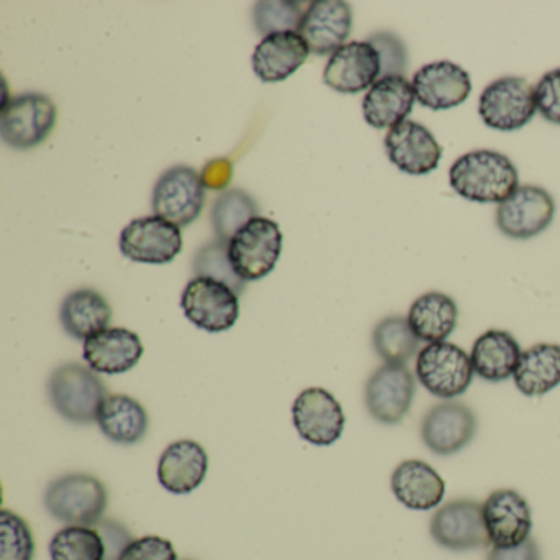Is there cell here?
I'll return each instance as SVG.
<instances>
[{"instance_id":"cell-1","label":"cell","mask_w":560,"mask_h":560,"mask_svg":"<svg viewBox=\"0 0 560 560\" xmlns=\"http://www.w3.org/2000/svg\"><path fill=\"white\" fill-rule=\"evenodd\" d=\"M452 189L480 205H501L520 186L514 163L494 150H474L455 160L448 170Z\"/></svg>"},{"instance_id":"cell-2","label":"cell","mask_w":560,"mask_h":560,"mask_svg":"<svg viewBox=\"0 0 560 560\" xmlns=\"http://www.w3.org/2000/svg\"><path fill=\"white\" fill-rule=\"evenodd\" d=\"M107 388L90 366L65 363L48 380V398L55 411L73 422L90 425L97 422L101 406L106 401Z\"/></svg>"},{"instance_id":"cell-3","label":"cell","mask_w":560,"mask_h":560,"mask_svg":"<svg viewBox=\"0 0 560 560\" xmlns=\"http://www.w3.org/2000/svg\"><path fill=\"white\" fill-rule=\"evenodd\" d=\"M109 504L106 485L90 474L61 475L45 491V508L70 526H96Z\"/></svg>"},{"instance_id":"cell-4","label":"cell","mask_w":560,"mask_h":560,"mask_svg":"<svg viewBox=\"0 0 560 560\" xmlns=\"http://www.w3.org/2000/svg\"><path fill=\"white\" fill-rule=\"evenodd\" d=\"M283 250L280 225L268 218L252 219L229 242V257L244 281H258L270 275Z\"/></svg>"},{"instance_id":"cell-5","label":"cell","mask_w":560,"mask_h":560,"mask_svg":"<svg viewBox=\"0 0 560 560\" xmlns=\"http://www.w3.org/2000/svg\"><path fill=\"white\" fill-rule=\"evenodd\" d=\"M474 375L470 355L455 343H428L416 359V378L435 398H458Z\"/></svg>"},{"instance_id":"cell-6","label":"cell","mask_w":560,"mask_h":560,"mask_svg":"<svg viewBox=\"0 0 560 560\" xmlns=\"http://www.w3.org/2000/svg\"><path fill=\"white\" fill-rule=\"evenodd\" d=\"M57 126V106L45 94L12 97L0 113V136L15 150H31L44 143Z\"/></svg>"},{"instance_id":"cell-7","label":"cell","mask_w":560,"mask_h":560,"mask_svg":"<svg viewBox=\"0 0 560 560\" xmlns=\"http://www.w3.org/2000/svg\"><path fill=\"white\" fill-rule=\"evenodd\" d=\"M534 88L523 78L504 77L485 88L478 114L485 126L500 132L523 129L536 114Z\"/></svg>"},{"instance_id":"cell-8","label":"cell","mask_w":560,"mask_h":560,"mask_svg":"<svg viewBox=\"0 0 560 560\" xmlns=\"http://www.w3.org/2000/svg\"><path fill=\"white\" fill-rule=\"evenodd\" d=\"M182 307L196 327L212 334L232 329L241 316L238 294L212 278H192L183 291Z\"/></svg>"},{"instance_id":"cell-9","label":"cell","mask_w":560,"mask_h":560,"mask_svg":"<svg viewBox=\"0 0 560 560\" xmlns=\"http://www.w3.org/2000/svg\"><path fill=\"white\" fill-rule=\"evenodd\" d=\"M205 201V183L191 166L166 170L153 189V212L176 228L191 225L201 215Z\"/></svg>"},{"instance_id":"cell-10","label":"cell","mask_w":560,"mask_h":560,"mask_svg":"<svg viewBox=\"0 0 560 560\" xmlns=\"http://www.w3.org/2000/svg\"><path fill=\"white\" fill-rule=\"evenodd\" d=\"M556 202L540 186H517L497 209V225L501 234L514 241H527L542 234L553 221Z\"/></svg>"},{"instance_id":"cell-11","label":"cell","mask_w":560,"mask_h":560,"mask_svg":"<svg viewBox=\"0 0 560 560\" xmlns=\"http://www.w3.org/2000/svg\"><path fill=\"white\" fill-rule=\"evenodd\" d=\"M416 395V380L406 365L376 369L365 385V406L380 424H399L408 416Z\"/></svg>"},{"instance_id":"cell-12","label":"cell","mask_w":560,"mask_h":560,"mask_svg":"<svg viewBox=\"0 0 560 560\" xmlns=\"http://www.w3.org/2000/svg\"><path fill=\"white\" fill-rule=\"evenodd\" d=\"M124 257L139 264L165 265L183 250V235L172 222L150 215L130 222L119 242Z\"/></svg>"},{"instance_id":"cell-13","label":"cell","mask_w":560,"mask_h":560,"mask_svg":"<svg viewBox=\"0 0 560 560\" xmlns=\"http://www.w3.org/2000/svg\"><path fill=\"white\" fill-rule=\"evenodd\" d=\"M293 424L310 444L327 447L342 438L346 415L332 393L324 388H307L294 399Z\"/></svg>"},{"instance_id":"cell-14","label":"cell","mask_w":560,"mask_h":560,"mask_svg":"<svg viewBox=\"0 0 560 560\" xmlns=\"http://www.w3.org/2000/svg\"><path fill=\"white\" fill-rule=\"evenodd\" d=\"M432 539L455 552L478 549L490 544L485 529L481 504L474 500L448 501L431 520Z\"/></svg>"},{"instance_id":"cell-15","label":"cell","mask_w":560,"mask_h":560,"mask_svg":"<svg viewBox=\"0 0 560 560\" xmlns=\"http://www.w3.org/2000/svg\"><path fill=\"white\" fill-rule=\"evenodd\" d=\"M385 149L389 162L399 172L411 176L429 175L442 159V147L431 130L415 120H405L389 129Z\"/></svg>"},{"instance_id":"cell-16","label":"cell","mask_w":560,"mask_h":560,"mask_svg":"<svg viewBox=\"0 0 560 560\" xmlns=\"http://www.w3.org/2000/svg\"><path fill=\"white\" fill-rule=\"evenodd\" d=\"M477 428V416L468 406L445 401L424 416L421 438L425 447L434 454L454 455L474 441Z\"/></svg>"},{"instance_id":"cell-17","label":"cell","mask_w":560,"mask_h":560,"mask_svg":"<svg viewBox=\"0 0 560 560\" xmlns=\"http://www.w3.org/2000/svg\"><path fill=\"white\" fill-rule=\"evenodd\" d=\"M485 529L491 547L520 546L530 537L533 514L529 504L514 490H497L481 504Z\"/></svg>"},{"instance_id":"cell-18","label":"cell","mask_w":560,"mask_h":560,"mask_svg":"<svg viewBox=\"0 0 560 560\" xmlns=\"http://www.w3.org/2000/svg\"><path fill=\"white\" fill-rule=\"evenodd\" d=\"M382 77L378 51L369 42H350L327 61L324 83L342 94L370 90Z\"/></svg>"},{"instance_id":"cell-19","label":"cell","mask_w":560,"mask_h":560,"mask_svg":"<svg viewBox=\"0 0 560 560\" xmlns=\"http://www.w3.org/2000/svg\"><path fill=\"white\" fill-rule=\"evenodd\" d=\"M352 9L342 0H316L307 9L298 34L306 40L311 54L332 57L346 45L352 32Z\"/></svg>"},{"instance_id":"cell-20","label":"cell","mask_w":560,"mask_h":560,"mask_svg":"<svg viewBox=\"0 0 560 560\" xmlns=\"http://www.w3.org/2000/svg\"><path fill=\"white\" fill-rule=\"evenodd\" d=\"M411 84L418 103L431 110L454 109L471 94L470 74L452 61L424 65Z\"/></svg>"},{"instance_id":"cell-21","label":"cell","mask_w":560,"mask_h":560,"mask_svg":"<svg viewBox=\"0 0 560 560\" xmlns=\"http://www.w3.org/2000/svg\"><path fill=\"white\" fill-rule=\"evenodd\" d=\"M143 343L132 330L109 327L84 340L83 357L90 369L106 375L129 372L143 355Z\"/></svg>"},{"instance_id":"cell-22","label":"cell","mask_w":560,"mask_h":560,"mask_svg":"<svg viewBox=\"0 0 560 560\" xmlns=\"http://www.w3.org/2000/svg\"><path fill=\"white\" fill-rule=\"evenodd\" d=\"M208 468L205 447L191 439H182L163 451L159 460V481L170 493L188 494L201 487Z\"/></svg>"},{"instance_id":"cell-23","label":"cell","mask_w":560,"mask_h":560,"mask_svg":"<svg viewBox=\"0 0 560 560\" xmlns=\"http://www.w3.org/2000/svg\"><path fill=\"white\" fill-rule=\"evenodd\" d=\"M306 40L298 32L268 35L255 48L252 67L264 83H281L293 77L310 57Z\"/></svg>"},{"instance_id":"cell-24","label":"cell","mask_w":560,"mask_h":560,"mask_svg":"<svg viewBox=\"0 0 560 560\" xmlns=\"http://www.w3.org/2000/svg\"><path fill=\"white\" fill-rule=\"evenodd\" d=\"M416 101L406 77L380 78L363 97V117L373 129H393L408 120Z\"/></svg>"},{"instance_id":"cell-25","label":"cell","mask_w":560,"mask_h":560,"mask_svg":"<svg viewBox=\"0 0 560 560\" xmlns=\"http://www.w3.org/2000/svg\"><path fill=\"white\" fill-rule=\"evenodd\" d=\"M392 490L409 510L429 511L444 500L445 483L425 462L405 460L393 471Z\"/></svg>"},{"instance_id":"cell-26","label":"cell","mask_w":560,"mask_h":560,"mask_svg":"<svg viewBox=\"0 0 560 560\" xmlns=\"http://www.w3.org/2000/svg\"><path fill=\"white\" fill-rule=\"evenodd\" d=\"M521 350L517 340L506 330H487L475 340L470 359L474 372L485 382L500 383L510 378L520 365Z\"/></svg>"},{"instance_id":"cell-27","label":"cell","mask_w":560,"mask_h":560,"mask_svg":"<svg viewBox=\"0 0 560 560\" xmlns=\"http://www.w3.org/2000/svg\"><path fill=\"white\" fill-rule=\"evenodd\" d=\"M97 424L109 441L120 445L139 444L150 428L149 412L129 395H109L101 406Z\"/></svg>"},{"instance_id":"cell-28","label":"cell","mask_w":560,"mask_h":560,"mask_svg":"<svg viewBox=\"0 0 560 560\" xmlns=\"http://www.w3.org/2000/svg\"><path fill=\"white\" fill-rule=\"evenodd\" d=\"M60 319L63 329L78 340H88L109 329L113 307L109 301L91 288L73 291L61 304Z\"/></svg>"},{"instance_id":"cell-29","label":"cell","mask_w":560,"mask_h":560,"mask_svg":"<svg viewBox=\"0 0 560 560\" xmlns=\"http://www.w3.org/2000/svg\"><path fill=\"white\" fill-rule=\"evenodd\" d=\"M513 378L516 388L529 398L552 392L560 385V346L536 343L524 350Z\"/></svg>"},{"instance_id":"cell-30","label":"cell","mask_w":560,"mask_h":560,"mask_svg":"<svg viewBox=\"0 0 560 560\" xmlns=\"http://www.w3.org/2000/svg\"><path fill=\"white\" fill-rule=\"evenodd\" d=\"M457 303L447 294L431 291L412 303L408 320L419 340L445 342L457 327Z\"/></svg>"},{"instance_id":"cell-31","label":"cell","mask_w":560,"mask_h":560,"mask_svg":"<svg viewBox=\"0 0 560 560\" xmlns=\"http://www.w3.org/2000/svg\"><path fill=\"white\" fill-rule=\"evenodd\" d=\"M419 342L408 317L392 316L380 320L373 330V349L392 365H406L419 353Z\"/></svg>"},{"instance_id":"cell-32","label":"cell","mask_w":560,"mask_h":560,"mask_svg":"<svg viewBox=\"0 0 560 560\" xmlns=\"http://www.w3.org/2000/svg\"><path fill=\"white\" fill-rule=\"evenodd\" d=\"M255 218H258L257 202L244 189L222 192L212 206V229L218 235V241L225 244Z\"/></svg>"},{"instance_id":"cell-33","label":"cell","mask_w":560,"mask_h":560,"mask_svg":"<svg viewBox=\"0 0 560 560\" xmlns=\"http://www.w3.org/2000/svg\"><path fill=\"white\" fill-rule=\"evenodd\" d=\"M51 560H106V544L93 526H67L50 540Z\"/></svg>"},{"instance_id":"cell-34","label":"cell","mask_w":560,"mask_h":560,"mask_svg":"<svg viewBox=\"0 0 560 560\" xmlns=\"http://www.w3.org/2000/svg\"><path fill=\"white\" fill-rule=\"evenodd\" d=\"M192 270L196 277L212 278L231 287L241 296L247 281L238 277L229 257V244L221 241L209 242L202 245L192 260Z\"/></svg>"},{"instance_id":"cell-35","label":"cell","mask_w":560,"mask_h":560,"mask_svg":"<svg viewBox=\"0 0 560 560\" xmlns=\"http://www.w3.org/2000/svg\"><path fill=\"white\" fill-rule=\"evenodd\" d=\"M35 540L24 517L0 511V560H34Z\"/></svg>"},{"instance_id":"cell-36","label":"cell","mask_w":560,"mask_h":560,"mask_svg":"<svg viewBox=\"0 0 560 560\" xmlns=\"http://www.w3.org/2000/svg\"><path fill=\"white\" fill-rule=\"evenodd\" d=\"M306 12L301 9L300 2L290 0H265L255 5L254 22L261 35L281 34V32L300 31Z\"/></svg>"},{"instance_id":"cell-37","label":"cell","mask_w":560,"mask_h":560,"mask_svg":"<svg viewBox=\"0 0 560 560\" xmlns=\"http://www.w3.org/2000/svg\"><path fill=\"white\" fill-rule=\"evenodd\" d=\"M366 42L378 51L382 63L380 78L405 77L409 63L408 48L398 35L393 32H376Z\"/></svg>"},{"instance_id":"cell-38","label":"cell","mask_w":560,"mask_h":560,"mask_svg":"<svg viewBox=\"0 0 560 560\" xmlns=\"http://www.w3.org/2000/svg\"><path fill=\"white\" fill-rule=\"evenodd\" d=\"M536 107L547 122L560 126V68L540 78L534 88Z\"/></svg>"},{"instance_id":"cell-39","label":"cell","mask_w":560,"mask_h":560,"mask_svg":"<svg viewBox=\"0 0 560 560\" xmlns=\"http://www.w3.org/2000/svg\"><path fill=\"white\" fill-rule=\"evenodd\" d=\"M119 560H178L172 540L160 536H145L133 539L124 549Z\"/></svg>"},{"instance_id":"cell-40","label":"cell","mask_w":560,"mask_h":560,"mask_svg":"<svg viewBox=\"0 0 560 560\" xmlns=\"http://www.w3.org/2000/svg\"><path fill=\"white\" fill-rule=\"evenodd\" d=\"M96 529L100 530L106 544V560H119L124 549L133 540L127 527L117 521H101Z\"/></svg>"},{"instance_id":"cell-41","label":"cell","mask_w":560,"mask_h":560,"mask_svg":"<svg viewBox=\"0 0 560 560\" xmlns=\"http://www.w3.org/2000/svg\"><path fill=\"white\" fill-rule=\"evenodd\" d=\"M488 560H540V549L533 537H527L520 546L506 547V549L491 547Z\"/></svg>"},{"instance_id":"cell-42","label":"cell","mask_w":560,"mask_h":560,"mask_svg":"<svg viewBox=\"0 0 560 560\" xmlns=\"http://www.w3.org/2000/svg\"><path fill=\"white\" fill-rule=\"evenodd\" d=\"M232 176V166L228 160H215L206 166L205 173L201 178L205 186L211 189H222L229 185Z\"/></svg>"}]
</instances>
